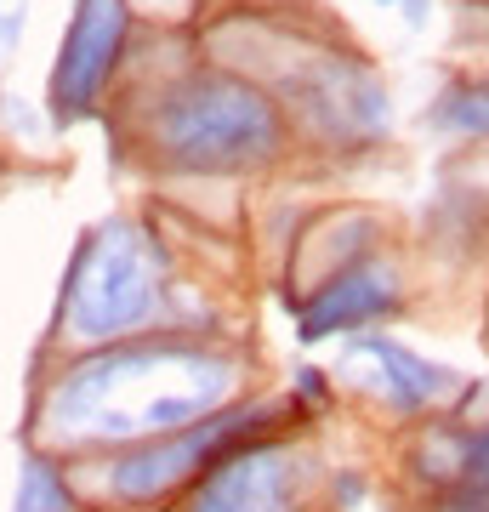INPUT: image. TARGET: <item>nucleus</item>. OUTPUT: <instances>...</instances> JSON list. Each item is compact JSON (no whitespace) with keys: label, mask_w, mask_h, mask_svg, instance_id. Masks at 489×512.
<instances>
[{"label":"nucleus","mask_w":489,"mask_h":512,"mask_svg":"<svg viewBox=\"0 0 489 512\" xmlns=\"http://www.w3.org/2000/svg\"><path fill=\"white\" fill-rule=\"evenodd\" d=\"M296 393H302L308 404H325V393H330V387H325V376H319V370H308V365H302V370H296Z\"/></svg>","instance_id":"14"},{"label":"nucleus","mask_w":489,"mask_h":512,"mask_svg":"<svg viewBox=\"0 0 489 512\" xmlns=\"http://www.w3.org/2000/svg\"><path fill=\"white\" fill-rule=\"evenodd\" d=\"M165 251L154 245L148 228L126 217L97 222L74 268L63 279V325L80 348H109V342H131L148 336V325L165 308Z\"/></svg>","instance_id":"3"},{"label":"nucleus","mask_w":489,"mask_h":512,"mask_svg":"<svg viewBox=\"0 0 489 512\" xmlns=\"http://www.w3.org/2000/svg\"><path fill=\"white\" fill-rule=\"evenodd\" d=\"M239 387V359L200 348L188 336H131L74 359L46 393V433L57 444H114L182 433L228 410Z\"/></svg>","instance_id":"1"},{"label":"nucleus","mask_w":489,"mask_h":512,"mask_svg":"<svg viewBox=\"0 0 489 512\" xmlns=\"http://www.w3.org/2000/svg\"><path fill=\"white\" fill-rule=\"evenodd\" d=\"M12 512H80V495H74V484L63 478L57 461H46L40 450H29V456H23V473H18Z\"/></svg>","instance_id":"9"},{"label":"nucleus","mask_w":489,"mask_h":512,"mask_svg":"<svg viewBox=\"0 0 489 512\" xmlns=\"http://www.w3.org/2000/svg\"><path fill=\"white\" fill-rule=\"evenodd\" d=\"M336 501H342V507H359L364 501V478L359 473H336Z\"/></svg>","instance_id":"15"},{"label":"nucleus","mask_w":489,"mask_h":512,"mask_svg":"<svg viewBox=\"0 0 489 512\" xmlns=\"http://www.w3.org/2000/svg\"><path fill=\"white\" fill-rule=\"evenodd\" d=\"M23 35V0H0V57L18 46Z\"/></svg>","instance_id":"12"},{"label":"nucleus","mask_w":489,"mask_h":512,"mask_svg":"<svg viewBox=\"0 0 489 512\" xmlns=\"http://www.w3.org/2000/svg\"><path fill=\"white\" fill-rule=\"evenodd\" d=\"M273 410L262 404H228L211 421H194L182 433H165V439H143L120 450V456L103 467V490L126 507H154L171 490H182L188 478H200L211 461H222L234 444L245 439H268Z\"/></svg>","instance_id":"4"},{"label":"nucleus","mask_w":489,"mask_h":512,"mask_svg":"<svg viewBox=\"0 0 489 512\" xmlns=\"http://www.w3.org/2000/svg\"><path fill=\"white\" fill-rule=\"evenodd\" d=\"M353 353H364L381 376V393L393 410H433L444 393L455 387V370L421 359V353L399 348L393 336H353Z\"/></svg>","instance_id":"8"},{"label":"nucleus","mask_w":489,"mask_h":512,"mask_svg":"<svg viewBox=\"0 0 489 512\" xmlns=\"http://www.w3.org/2000/svg\"><path fill=\"white\" fill-rule=\"evenodd\" d=\"M126 35H131L126 0H74L69 35L57 46L52 86H46V109H52L57 126H74V120H86L97 109L114 63L126 52Z\"/></svg>","instance_id":"5"},{"label":"nucleus","mask_w":489,"mask_h":512,"mask_svg":"<svg viewBox=\"0 0 489 512\" xmlns=\"http://www.w3.org/2000/svg\"><path fill=\"white\" fill-rule=\"evenodd\" d=\"M404 302V279L387 256H364L353 268L319 279V291L296 308V336L302 342H330V336H364L370 325L393 319Z\"/></svg>","instance_id":"7"},{"label":"nucleus","mask_w":489,"mask_h":512,"mask_svg":"<svg viewBox=\"0 0 489 512\" xmlns=\"http://www.w3.org/2000/svg\"><path fill=\"white\" fill-rule=\"evenodd\" d=\"M308 461L279 439H245L194 478L188 512H302Z\"/></svg>","instance_id":"6"},{"label":"nucleus","mask_w":489,"mask_h":512,"mask_svg":"<svg viewBox=\"0 0 489 512\" xmlns=\"http://www.w3.org/2000/svg\"><path fill=\"white\" fill-rule=\"evenodd\" d=\"M433 512H489V501L484 495H472V490H455V495H438Z\"/></svg>","instance_id":"13"},{"label":"nucleus","mask_w":489,"mask_h":512,"mask_svg":"<svg viewBox=\"0 0 489 512\" xmlns=\"http://www.w3.org/2000/svg\"><path fill=\"white\" fill-rule=\"evenodd\" d=\"M433 120L455 137H489V80H461L438 97Z\"/></svg>","instance_id":"10"},{"label":"nucleus","mask_w":489,"mask_h":512,"mask_svg":"<svg viewBox=\"0 0 489 512\" xmlns=\"http://www.w3.org/2000/svg\"><path fill=\"white\" fill-rule=\"evenodd\" d=\"M148 143L182 177H239L285 148V114L239 74H188L154 103Z\"/></svg>","instance_id":"2"},{"label":"nucleus","mask_w":489,"mask_h":512,"mask_svg":"<svg viewBox=\"0 0 489 512\" xmlns=\"http://www.w3.org/2000/svg\"><path fill=\"white\" fill-rule=\"evenodd\" d=\"M461 490H472V495H484L489 501V427H478V433H467L461 439Z\"/></svg>","instance_id":"11"}]
</instances>
